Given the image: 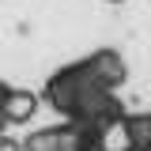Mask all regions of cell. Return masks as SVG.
Segmentation results:
<instances>
[{
  "instance_id": "1",
  "label": "cell",
  "mask_w": 151,
  "mask_h": 151,
  "mask_svg": "<svg viewBox=\"0 0 151 151\" xmlns=\"http://www.w3.org/2000/svg\"><path fill=\"white\" fill-rule=\"evenodd\" d=\"M0 110H4V121L8 125H23V121H30L34 117V110H38V98L30 91H12L8 87V94H4V102H0Z\"/></svg>"
},
{
  "instance_id": "2",
  "label": "cell",
  "mask_w": 151,
  "mask_h": 151,
  "mask_svg": "<svg viewBox=\"0 0 151 151\" xmlns=\"http://www.w3.org/2000/svg\"><path fill=\"white\" fill-rule=\"evenodd\" d=\"M0 151H19L15 140H8V136H0Z\"/></svg>"
}]
</instances>
